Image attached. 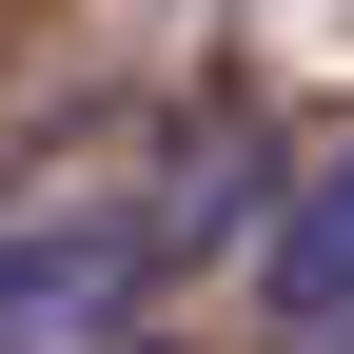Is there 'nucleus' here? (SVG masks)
I'll return each mask as SVG.
<instances>
[{"instance_id":"nucleus-1","label":"nucleus","mask_w":354,"mask_h":354,"mask_svg":"<svg viewBox=\"0 0 354 354\" xmlns=\"http://www.w3.org/2000/svg\"><path fill=\"white\" fill-rule=\"evenodd\" d=\"M138 276H158V236L138 216H59V236H0V354H99L118 315H138Z\"/></svg>"},{"instance_id":"nucleus-2","label":"nucleus","mask_w":354,"mask_h":354,"mask_svg":"<svg viewBox=\"0 0 354 354\" xmlns=\"http://www.w3.org/2000/svg\"><path fill=\"white\" fill-rule=\"evenodd\" d=\"M256 315H276V354H354V138L256 216Z\"/></svg>"},{"instance_id":"nucleus-3","label":"nucleus","mask_w":354,"mask_h":354,"mask_svg":"<svg viewBox=\"0 0 354 354\" xmlns=\"http://www.w3.org/2000/svg\"><path fill=\"white\" fill-rule=\"evenodd\" d=\"M99 354H197V335H138V315H118V335H99Z\"/></svg>"}]
</instances>
